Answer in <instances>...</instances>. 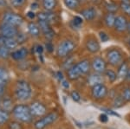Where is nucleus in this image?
<instances>
[{"label":"nucleus","mask_w":130,"mask_h":129,"mask_svg":"<svg viewBox=\"0 0 130 129\" xmlns=\"http://www.w3.org/2000/svg\"><path fill=\"white\" fill-rule=\"evenodd\" d=\"M12 114L17 120L23 123H30L34 117L30 112V106L24 104L16 105L12 109Z\"/></svg>","instance_id":"obj_1"},{"label":"nucleus","mask_w":130,"mask_h":129,"mask_svg":"<svg viewBox=\"0 0 130 129\" xmlns=\"http://www.w3.org/2000/svg\"><path fill=\"white\" fill-rule=\"evenodd\" d=\"M32 95V89L27 81L18 80L15 86V96L21 101H25L30 99Z\"/></svg>","instance_id":"obj_2"},{"label":"nucleus","mask_w":130,"mask_h":129,"mask_svg":"<svg viewBox=\"0 0 130 129\" xmlns=\"http://www.w3.org/2000/svg\"><path fill=\"white\" fill-rule=\"evenodd\" d=\"M75 44L73 41L66 39L61 42L56 48V56L60 58L68 57L75 50Z\"/></svg>","instance_id":"obj_3"},{"label":"nucleus","mask_w":130,"mask_h":129,"mask_svg":"<svg viewBox=\"0 0 130 129\" xmlns=\"http://www.w3.org/2000/svg\"><path fill=\"white\" fill-rule=\"evenodd\" d=\"M107 62L113 67H118L123 62V55L119 49H111L107 52Z\"/></svg>","instance_id":"obj_4"},{"label":"nucleus","mask_w":130,"mask_h":129,"mask_svg":"<svg viewBox=\"0 0 130 129\" xmlns=\"http://www.w3.org/2000/svg\"><path fill=\"white\" fill-rule=\"evenodd\" d=\"M58 117H59V115L56 112H52V113L46 114V115L43 116L41 119H39L35 122L34 127L36 129H44L48 126L54 123L58 119Z\"/></svg>","instance_id":"obj_5"},{"label":"nucleus","mask_w":130,"mask_h":129,"mask_svg":"<svg viewBox=\"0 0 130 129\" xmlns=\"http://www.w3.org/2000/svg\"><path fill=\"white\" fill-rule=\"evenodd\" d=\"M2 21H3V24L18 27L20 26L24 23V18L19 14L8 11L5 12L3 15V16H2Z\"/></svg>","instance_id":"obj_6"},{"label":"nucleus","mask_w":130,"mask_h":129,"mask_svg":"<svg viewBox=\"0 0 130 129\" xmlns=\"http://www.w3.org/2000/svg\"><path fill=\"white\" fill-rule=\"evenodd\" d=\"M108 88L103 83H98L91 88V95L92 97L95 100H102L104 99L108 95Z\"/></svg>","instance_id":"obj_7"},{"label":"nucleus","mask_w":130,"mask_h":129,"mask_svg":"<svg viewBox=\"0 0 130 129\" xmlns=\"http://www.w3.org/2000/svg\"><path fill=\"white\" fill-rule=\"evenodd\" d=\"M18 34V30L16 26L2 24L0 25V36L5 37H16Z\"/></svg>","instance_id":"obj_8"},{"label":"nucleus","mask_w":130,"mask_h":129,"mask_svg":"<svg viewBox=\"0 0 130 129\" xmlns=\"http://www.w3.org/2000/svg\"><path fill=\"white\" fill-rule=\"evenodd\" d=\"M91 68L95 73L102 74L107 70V62L103 58L96 57L94 58L91 62Z\"/></svg>","instance_id":"obj_9"},{"label":"nucleus","mask_w":130,"mask_h":129,"mask_svg":"<svg viewBox=\"0 0 130 129\" xmlns=\"http://www.w3.org/2000/svg\"><path fill=\"white\" fill-rule=\"evenodd\" d=\"M38 26L41 30V32L44 36L48 40H51L54 36H55V32H54L53 29L51 28V24L45 21H40L38 20Z\"/></svg>","instance_id":"obj_10"},{"label":"nucleus","mask_w":130,"mask_h":129,"mask_svg":"<svg viewBox=\"0 0 130 129\" xmlns=\"http://www.w3.org/2000/svg\"><path fill=\"white\" fill-rule=\"evenodd\" d=\"M37 17L40 21H45V22L50 23V24L53 23H56L59 20V17L56 15L55 12L53 11H48V10H44L38 13L37 15Z\"/></svg>","instance_id":"obj_11"},{"label":"nucleus","mask_w":130,"mask_h":129,"mask_svg":"<svg viewBox=\"0 0 130 129\" xmlns=\"http://www.w3.org/2000/svg\"><path fill=\"white\" fill-rule=\"evenodd\" d=\"M127 25H128V21H127L125 16H122V15L116 16V19H115L114 28L117 32L122 33V32L127 31Z\"/></svg>","instance_id":"obj_12"},{"label":"nucleus","mask_w":130,"mask_h":129,"mask_svg":"<svg viewBox=\"0 0 130 129\" xmlns=\"http://www.w3.org/2000/svg\"><path fill=\"white\" fill-rule=\"evenodd\" d=\"M30 112L33 116H43L47 112V108L43 103L39 102V101H34L30 104Z\"/></svg>","instance_id":"obj_13"},{"label":"nucleus","mask_w":130,"mask_h":129,"mask_svg":"<svg viewBox=\"0 0 130 129\" xmlns=\"http://www.w3.org/2000/svg\"><path fill=\"white\" fill-rule=\"evenodd\" d=\"M85 48L88 51L90 52L92 54H95L97 52H99L101 46L100 43L95 37H89L85 43Z\"/></svg>","instance_id":"obj_14"},{"label":"nucleus","mask_w":130,"mask_h":129,"mask_svg":"<svg viewBox=\"0 0 130 129\" xmlns=\"http://www.w3.org/2000/svg\"><path fill=\"white\" fill-rule=\"evenodd\" d=\"M80 14L83 17V19H85L88 22H91V21H93L96 17L97 11H96V10L94 7H89L82 10Z\"/></svg>","instance_id":"obj_15"},{"label":"nucleus","mask_w":130,"mask_h":129,"mask_svg":"<svg viewBox=\"0 0 130 129\" xmlns=\"http://www.w3.org/2000/svg\"><path fill=\"white\" fill-rule=\"evenodd\" d=\"M28 54V49L25 47H22L20 49H15L14 51H12L11 54H10V57L15 61H22V60H24L27 57Z\"/></svg>","instance_id":"obj_16"},{"label":"nucleus","mask_w":130,"mask_h":129,"mask_svg":"<svg viewBox=\"0 0 130 129\" xmlns=\"http://www.w3.org/2000/svg\"><path fill=\"white\" fill-rule=\"evenodd\" d=\"M67 76H68V78L71 81H75L77 79H79L83 75L79 69V68L77 67L76 64H74L73 66L67 69Z\"/></svg>","instance_id":"obj_17"},{"label":"nucleus","mask_w":130,"mask_h":129,"mask_svg":"<svg viewBox=\"0 0 130 129\" xmlns=\"http://www.w3.org/2000/svg\"><path fill=\"white\" fill-rule=\"evenodd\" d=\"M102 82H103V78L101 76V74L95 72L93 74H90L89 76H88L87 82L90 86H94V85L98 84V83H102Z\"/></svg>","instance_id":"obj_18"},{"label":"nucleus","mask_w":130,"mask_h":129,"mask_svg":"<svg viewBox=\"0 0 130 129\" xmlns=\"http://www.w3.org/2000/svg\"><path fill=\"white\" fill-rule=\"evenodd\" d=\"M27 30H28V33L33 37H38L40 36L41 30L38 26V24H36V23L30 22L28 24L27 26Z\"/></svg>","instance_id":"obj_19"},{"label":"nucleus","mask_w":130,"mask_h":129,"mask_svg":"<svg viewBox=\"0 0 130 129\" xmlns=\"http://www.w3.org/2000/svg\"><path fill=\"white\" fill-rule=\"evenodd\" d=\"M76 65H77V67L79 68V69H80L83 76L89 74L90 71V68H91V64H90L89 60H87V59L82 60V61H80L79 62H77Z\"/></svg>","instance_id":"obj_20"},{"label":"nucleus","mask_w":130,"mask_h":129,"mask_svg":"<svg viewBox=\"0 0 130 129\" xmlns=\"http://www.w3.org/2000/svg\"><path fill=\"white\" fill-rule=\"evenodd\" d=\"M115 19H116V16H115V13H109V12H108V13L104 16V18H103L104 24L109 29L114 28Z\"/></svg>","instance_id":"obj_21"},{"label":"nucleus","mask_w":130,"mask_h":129,"mask_svg":"<svg viewBox=\"0 0 130 129\" xmlns=\"http://www.w3.org/2000/svg\"><path fill=\"white\" fill-rule=\"evenodd\" d=\"M9 73H8L7 69L0 66V85H4V86H7L8 82H9Z\"/></svg>","instance_id":"obj_22"},{"label":"nucleus","mask_w":130,"mask_h":129,"mask_svg":"<svg viewBox=\"0 0 130 129\" xmlns=\"http://www.w3.org/2000/svg\"><path fill=\"white\" fill-rule=\"evenodd\" d=\"M129 70L128 63L126 62H123L122 63L118 66V72H117V76L121 79H125L127 76V74Z\"/></svg>","instance_id":"obj_23"},{"label":"nucleus","mask_w":130,"mask_h":129,"mask_svg":"<svg viewBox=\"0 0 130 129\" xmlns=\"http://www.w3.org/2000/svg\"><path fill=\"white\" fill-rule=\"evenodd\" d=\"M0 107H1L2 109L6 110L8 112L12 111L13 109V101L12 100L9 98V97H6V98H4L3 100H1L0 101Z\"/></svg>","instance_id":"obj_24"},{"label":"nucleus","mask_w":130,"mask_h":129,"mask_svg":"<svg viewBox=\"0 0 130 129\" xmlns=\"http://www.w3.org/2000/svg\"><path fill=\"white\" fill-rule=\"evenodd\" d=\"M42 6L44 10L52 11L57 5V0H41Z\"/></svg>","instance_id":"obj_25"},{"label":"nucleus","mask_w":130,"mask_h":129,"mask_svg":"<svg viewBox=\"0 0 130 129\" xmlns=\"http://www.w3.org/2000/svg\"><path fill=\"white\" fill-rule=\"evenodd\" d=\"M83 19L80 16H75L70 21V27L74 30H80L81 27L83 26Z\"/></svg>","instance_id":"obj_26"},{"label":"nucleus","mask_w":130,"mask_h":129,"mask_svg":"<svg viewBox=\"0 0 130 129\" xmlns=\"http://www.w3.org/2000/svg\"><path fill=\"white\" fill-rule=\"evenodd\" d=\"M119 8H120V5H117V3L112 1V0H109V1L106 2L105 3V9L109 13H116L118 11Z\"/></svg>","instance_id":"obj_27"},{"label":"nucleus","mask_w":130,"mask_h":129,"mask_svg":"<svg viewBox=\"0 0 130 129\" xmlns=\"http://www.w3.org/2000/svg\"><path fill=\"white\" fill-rule=\"evenodd\" d=\"M65 6L71 10H75L80 7V0H63Z\"/></svg>","instance_id":"obj_28"},{"label":"nucleus","mask_w":130,"mask_h":129,"mask_svg":"<svg viewBox=\"0 0 130 129\" xmlns=\"http://www.w3.org/2000/svg\"><path fill=\"white\" fill-rule=\"evenodd\" d=\"M10 120V112L0 108V125L7 123Z\"/></svg>","instance_id":"obj_29"},{"label":"nucleus","mask_w":130,"mask_h":129,"mask_svg":"<svg viewBox=\"0 0 130 129\" xmlns=\"http://www.w3.org/2000/svg\"><path fill=\"white\" fill-rule=\"evenodd\" d=\"M10 49L7 48L5 45H1L0 46V58L2 59H8L10 57Z\"/></svg>","instance_id":"obj_30"},{"label":"nucleus","mask_w":130,"mask_h":129,"mask_svg":"<svg viewBox=\"0 0 130 129\" xmlns=\"http://www.w3.org/2000/svg\"><path fill=\"white\" fill-rule=\"evenodd\" d=\"M104 73H105V76L107 77V79H108L110 82H115V81L117 80V78H118L117 74L112 69H107Z\"/></svg>","instance_id":"obj_31"},{"label":"nucleus","mask_w":130,"mask_h":129,"mask_svg":"<svg viewBox=\"0 0 130 129\" xmlns=\"http://www.w3.org/2000/svg\"><path fill=\"white\" fill-rule=\"evenodd\" d=\"M125 101L121 97V95H115L114 97V101H113V106L115 107H121L124 105Z\"/></svg>","instance_id":"obj_32"},{"label":"nucleus","mask_w":130,"mask_h":129,"mask_svg":"<svg viewBox=\"0 0 130 129\" xmlns=\"http://www.w3.org/2000/svg\"><path fill=\"white\" fill-rule=\"evenodd\" d=\"M120 8L126 16L130 17V3H121V2Z\"/></svg>","instance_id":"obj_33"},{"label":"nucleus","mask_w":130,"mask_h":129,"mask_svg":"<svg viewBox=\"0 0 130 129\" xmlns=\"http://www.w3.org/2000/svg\"><path fill=\"white\" fill-rule=\"evenodd\" d=\"M121 97L125 101V102H128L130 101V87H126L122 90L121 93Z\"/></svg>","instance_id":"obj_34"},{"label":"nucleus","mask_w":130,"mask_h":129,"mask_svg":"<svg viewBox=\"0 0 130 129\" xmlns=\"http://www.w3.org/2000/svg\"><path fill=\"white\" fill-rule=\"evenodd\" d=\"M26 3V0H10V4L14 8H21Z\"/></svg>","instance_id":"obj_35"},{"label":"nucleus","mask_w":130,"mask_h":129,"mask_svg":"<svg viewBox=\"0 0 130 129\" xmlns=\"http://www.w3.org/2000/svg\"><path fill=\"white\" fill-rule=\"evenodd\" d=\"M15 38L19 44H21V43H24L27 41V36L25 34H24V33H21V32H18V34L17 35V36L15 37Z\"/></svg>","instance_id":"obj_36"},{"label":"nucleus","mask_w":130,"mask_h":129,"mask_svg":"<svg viewBox=\"0 0 130 129\" xmlns=\"http://www.w3.org/2000/svg\"><path fill=\"white\" fill-rule=\"evenodd\" d=\"M9 129H23L22 124L20 123V121H12L9 124Z\"/></svg>","instance_id":"obj_37"},{"label":"nucleus","mask_w":130,"mask_h":129,"mask_svg":"<svg viewBox=\"0 0 130 129\" xmlns=\"http://www.w3.org/2000/svg\"><path fill=\"white\" fill-rule=\"evenodd\" d=\"M99 37H100L101 41H102V43H106V42H108L110 39V37L108 35V33H106L105 31H100Z\"/></svg>","instance_id":"obj_38"},{"label":"nucleus","mask_w":130,"mask_h":129,"mask_svg":"<svg viewBox=\"0 0 130 129\" xmlns=\"http://www.w3.org/2000/svg\"><path fill=\"white\" fill-rule=\"evenodd\" d=\"M70 97L72 98V100L75 102H79V101H81V95L80 94H79L77 91H72V92L70 93Z\"/></svg>","instance_id":"obj_39"},{"label":"nucleus","mask_w":130,"mask_h":129,"mask_svg":"<svg viewBox=\"0 0 130 129\" xmlns=\"http://www.w3.org/2000/svg\"><path fill=\"white\" fill-rule=\"evenodd\" d=\"M34 52L37 55H38L39 57L40 56H43V47L42 46V45L40 44H37V45H35L34 46Z\"/></svg>","instance_id":"obj_40"},{"label":"nucleus","mask_w":130,"mask_h":129,"mask_svg":"<svg viewBox=\"0 0 130 129\" xmlns=\"http://www.w3.org/2000/svg\"><path fill=\"white\" fill-rule=\"evenodd\" d=\"M73 65H74V63H73V58H68V60L65 62H63V65L62 66H63L65 69H69Z\"/></svg>","instance_id":"obj_41"},{"label":"nucleus","mask_w":130,"mask_h":129,"mask_svg":"<svg viewBox=\"0 0 130 129\" xmlns=\"http://www.w3.org/2000/svg\"><path fill=\"white\" fill-rule=\"evenodd\" d=\"M102 111H104L106 114H110V115H114V116H117V117H120V115H119L118 114L116 113V112L113 111V110L111 109H108V108H102Z\"/></svg>","instance_id":"obj_42"},{"label":"nucleus","mask_w":130,"mask_h":129,"mask_svg":"<svg viewBox=\"0 0 130 129\" xmlns=\"http://www.w3.org/2000/svg\"><path fill=\"white\" fill-rule=\"evenodd\" d=\"M26 16H27V17H28L29 19H30V20H33L34 18L37 17V15H36V13L33 11V10H30V11L27 12Z\"/></svg>","instance_id":"obj_43"},{"label":"nucleus","mask_w":130,"mask_h":129,"mask_svg":"<svg viewBox=\"0 0 130 129\" xmlns=\"http://www.w3.org/2000/svg\"><path fill=\"white\" fill-rule=\"evenodd\" d=\"M100 120L102 122V123H106V122H108V115H107L106 114H102L100 115Z\"/></svg>","instance_id":"obj_44"},{"label":"nucleus","mask_w":130,"mask_h":129,"mask_svg":"<svg viewBox=\"0 0 130 129\" xmlns=\"http://www.w3.org/2000/svg\"><path fill=\"white\" fill-rule=\"evenodd\" d=\"M45 48H46V49H47V51H49V52H52L54 50V46L50 42H48V43H46Z\"/></svg>","instance_id":"obj_45"},{"label":"nucleus","mask_w":130,"mask_h":129,"mask_svg":"<svg viewBox=\"0 0 130 129\" xmlns=\"http://www.w3.org/2000/svg\"><path fill=\"white\" fill-rule=\"evenodd\" d=\"M56 78L58 79V81H59L60 82L64 79L63 75H62V73L61 72V71H57V72H56Z\"/></svg>","instance_id":"obj_46"},{"label":"nucleus","mask_w":130,"mask_h":129,"mask_svg":"<svg viewBox=\"0 0 130 129\" xmlns=\"http://www.w3.org/2000/svg\"><path fill=\"white\" fill-rule=\"evenodd\" d=\"M61 84H62V86L64 88H70V84H69V82L66 80V79H63V80L61 82Z\"/></svg>","instance_id":"obj_47"},{"label":"nucleus","mask_w":130,"mask_h":129,"mask_svg":"<svg viewBox=\"0 0 130 129\" xmlns=\"http://www.w3.org/2000/svg\"><path fill=\"white\" fill-rule=\"evenodd\" d=\"M38 7H39V5L37 2H34V3H32L30 5V9H31V10H33V11L38 9Z\"/></svg>","instance_id":"obj_48"},{"label":"nucleus","mask_w":130,"mask_h":129,"mask_svg":"<svg viewBox=\"0 0 130 129\" xmlns=\"http://www.w3.org/2000/svg\"><path fill=\"white\" fill-rule=\"evenodd\" d=\"M5 88H6V86H4V85H0V97L4 95L5 91Z\"/></svg>","instance_id":"obj_49"},{"label":"nucleus","mask_w":130,"mask_h":129,"mask_svg":"<svg viewBox=\"0 0 130 129\" xmlns=\"http://www.w3.org/2000/svg\"><path fill=\"white\" fill-rule=\"evenodd\" d=\"M125 80L127 81V82H130V68H129V70H128V72H127V76H126Z\"/></svg>","instance_id":"obj_50"},{"label":"nucleus","mask_w":130,"mask_h":129,"mask_svg":"<svg viewBox=\"0 0 130 129\" xmlns=\"http://www.w3.org/2000/svg\"><path fill=\"white\" fill-rule=\"evenodd\" d=\"M127 30L130 31V22H128V25H127Z\"/></svg>","instance_id":"obj_51"},{"label":"nucleus","mask_w":130,"mask_h":129,"mask_svg":"<svg viewBox=\"0 0 130 129\" xmlns=\"http://www.w3.org/2000/svg\"><path fill=\"white\" fill-rule=\"evenodd\" d=\"M128 43H129V46H130V39H129V42H128Z\"/></svg>","instance_id":"obj_52"},{"label":"nucleus","mask_w":130,"mask_h":129,"mask_svg":"<svg viewBox=\"0 0 130 129\" xmlns=\"http://www.w3.org/2000/svg\"><path fill=\"white\" fill-rule=\"evenodd\" d=\"M0 101H1V97H0Z\"/></svg>","instance_id":"obj_53"}]
</instances>
